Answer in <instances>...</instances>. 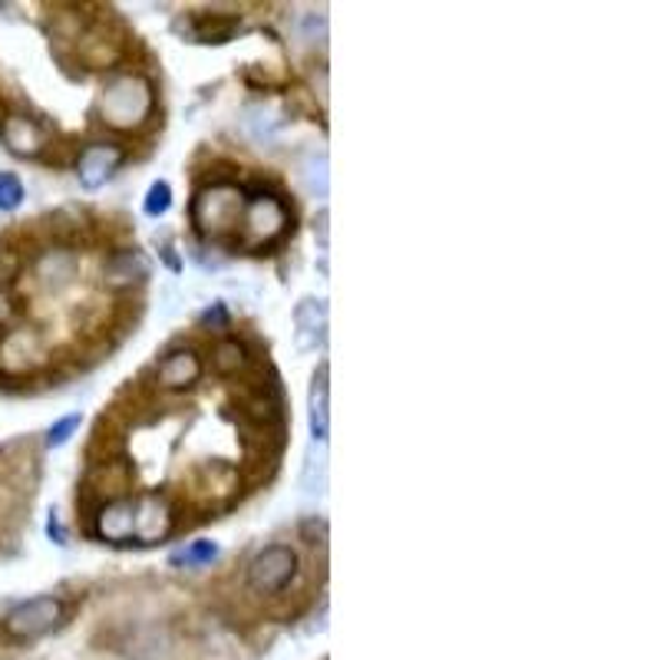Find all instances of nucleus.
<instances>
[{
    "label": "nucleus",
    "mask_w": 660,
    "mask_h": 660,
    "mask_svg": "<svg viewBox=\"0 0 660 660\" xmlns=\"http://www.w3.org/2000/svg\"><path fill=\"white\" fill-rule=\"evenodd\" d=\"M0 139L17 156H40L43 146H46V129L36 119H27V116H7L0 123Z\"/></svg>",
    "instance_id": "14"
},
{
    "label": "nucleus",
    "mask_w": 660,
    "mask_h": 660,
    "mask_svg": "<svg viewBox=\"0 0 660 660\" xmlns=\"http://www.w3.org/2000/svg\"><path fill=\"white\" fill-rule=\"evenodd\" d=\"M304 538H307V545H317V538L324 542L327 538V525L324 522H304Z\"/></svg>",
    "instance_id": "23"
},
{
    "label": "nucleus",
    "mask_w": 660,
    "mask_h": 660,
    "mask_svg": "<svg viewBox=\"0 0 660 660\" xmlns=\"http://www.w3.org/2000/svg\"><path fill=\"white\" fill-rule=\"evenodd\" d=\"M17 271V258L10 251H0V281H7Z\"/></svg>",
    "instance_id": "25"
},
{
    "label": "nucleus",
    "mask_w": 660,
    "mask_h": 660,
    "mask_svg": "<svg viewBox=\"0 0 660 660\" xmlns=\"http://www.w3.org/2000/svg\"><path fill=\"white\" fill-rule=\"evenodd\" d=\"M93 532L103 542H113V545L133 542V532H136V499L123 495V499L103 502L96 509V515H93Z\"/></svg>",
    "instance_id": "8"
},
{
    "label": "nucleus",
    "mask_w": 660,
    "mask_h": 660,
    "mask_svg": "<svg viewBox=\"0 0 660 660\" xmlns=\"http://www.w3.org/2000/svg\"><path fill=\"white\" fill-rule=\"evenodd\" d=\"M297 321V344L301 350H311L324 341V304L321 301H304L294 314Z\"/></svg>",
    "instance_id": "16"
},
{
    "label": "nucleus",
    "mask_w": 660,
    "mask_h": 660,
    "mask_svg": "<svg viewBox=\"0 0 660 660\" xmlns=\"http://www.w3.org/2000/svg\"><path fill=\"white\" fill-rule=\"evenodd\" d=\"M287 224H291L287 209L274 196L258 192L254 199H244V212H241L234 241L248 251H261V248H271L277 238H284Z\"/></svg>",
    "instance_id": "3"
},
{
    "label": "nucleus",
    "mask_w": 660,
    "mask_h": 660,
    "mask_svg": "<svg viewBox=\"0 0 660 660\" xmlns=\"http://www.w3.org/2000/svg\"><path fill=\"white\" fill-rule=\"evenodd\" d=\"M169 206H172V189H169V182H153V189H149V196H146V216L159 219V216L169 212Z\"/></svg>",
    "instance_id": "20"
},
{
    "label": "nucleus",
    "mask_w": 660,
    "mask_h": 660,
    "mask_svg": "<svg viewBox=\"0 0 660 660\" xmlns=\"http://www.w3.org/2000/svg\"><path fill=\"white\" fill-rule=\"evenodd\" d=\"M86 489L96 492V495L106 499V502L129 495V489H133V472H129L126 459H103V462H96V465L90 469V475H86Z\"/></svg>",
    "instance_id": "13"
},
{
    "label": "nucleus",
    "mask_w": 660,
    "mask_h": 660,
    "mask_svg": "<svg viewBox=\"0 0 660 660\" xmlns=\"http://www.w3.org/2000/svg\"><path fill=\"white\" fill-rule=\"evenodd\" d=\"M244 360H248V350H244L241 341H219V344H216L212 367H216V374H221V377L238 374V370L244 367Z\"/></svg>",
    "instance_id": "17"
},
{
    "label": "nucleus",
    "mask_w": 660,
    "mask_h": 660,
    "mask_svg": "<svg viewBox=\"0 0 660 660\" xmlns=\"http://www.w3.org/2000/svg\"><path fill=\"white\" fill-rule=\"evenodd\" d=\"M13 314H17L13 297H10V291H7V287H0V331H7V327H10Z\"/></svg>",
    "instance_id": "22"
},
{
    "label": "nucleus",
    "mask_w": 660,
    "mask_h": 660,
    "mask_svg": "<svg viewBox=\"0 0 660 660\" xmlns=\"http://www.w3.org/2000/svg\"><path fill=\"white\" fill-rule=\"evenodd\" d=\"M126 153L119 146H109V143H96V146H86L80 163H76V176H80V186L96 192L99 186H106V179L123 166Z\"/></svg>",
    "instance_id": "11"
},
{
    "label": "nucleus",
    "mask_w": 660,
    "mask_h": 660,
    "mask_svg": "<svg viewBox=\"0 0 660 660\" xmlns=\"http://www.w3.org/2000/svg\"><path fill=\"white\" fill-rule=\"evenodd\" d=\"M156 380L169 394H186L202 380V357L189 347H179L163 357V364L156 367Z\"/></svg>",
    "instance_id": "9"
},
{
    "label": "nucleus",
    "mask_w": 660,
    "mask_h": 660,
    "mask_svg": "<svg viewBox=\"0 0 660 660\" xmlns=\"http://www.w3.org/2000/svg\"><path fill=\"white\" fill-rule=\"evenodd\" d=\"M136 499V532H133V542L139 545H153V542H163L172 535L176 528V509L169 502L166 492H143V495H133Z\"/></svg>",
    "instance_id": "7"
},
{
    "label": "nucleus",
    "mask_w": 660,
    "mask_h": 660,
    "mask_svg": "<svg viewBox=\"0 0 660 660\" xmlns=\"http://www.w3.org/2000/svg\"><path fill=\"white\" fill-rule=\"evenodd\" d=\"M46 344L36 331L20 327L0 337V374L3 377H27L46 364Z\"/></svg>",
    "instance_id": "6"
},
{
    "label": "nucleus",
    "mask_w": 660,
    "mask_h": 660,
    "mask_svg": "<svg viewBox=\"0 0 660 660\" xmlns=\"http://www.w3.org/2000/svg\"><path fill=\"white\" fill-rule=\"evenodd\" d=\"M297 575V552L291 545L261 548L244 572V582L254 595H281Z\"/></svg>",
    "instance_id": "4"
},
{
    "label": "nucleus",
    "mask_w": 660,
    "mask_h": 660,
    "mask_svg": "<svg viewBox=\"0 0 660 660\" xmlns=\"http://www.w3.org/2000/svg\"><path fill=\"white\" fill-rule=\"evenodd\" d=\"M80 423H83L80 413H70V417L56 420V423L50 427V433H46V446H63V442H70V437L80 430Z\"/></svg>",
    "instance_id": "21"
},
{
    "label": "nucleus",
    "mask_w": 660,
    "mask_h": 660,
    "mask_svg": "<svg viewBox=\"0 0 660 660\" xmlns=\"http://www.w3.org/2000/svg\"><path fill=\"white\" fill-rule=\"evenodd\" d=\"M327 364H321V370L314 374V384H311V433L317 442H327L331 433V387H327Z\"/></svg>",
    "instance_id": "15"
},
{
    "label": "nucleus",
    "mask_w": 660,
    "mask_h": 660,
    "mask_svg": "<svg viewBox=\"0 0 660 660\" xmlns=\"http://www.w3.org/2000/svg\"><path fill=\"white\" fill-rule=\"evenodd\" d=\"M244 212V192L231 182H209L192 199V224L202 238H234Z\"/></svg>",
    "instance_id": "2"
},
{
    "label": "nucleus",
    "mask_w": 660,
    "mask_h": 660,
    "mask_svg": "<svg viewBox=\"0 0 660 660\" xmlns=\"http://www.w3.org/2000/svg\"><path fill=\"white\" fill-rule=\"evenodd\" d=\"M216 558H219V545H216V542H192L189 548H182V552L172 555V565L202 568V565H212Z\"/></svg>",
    "instance_id": "18"
},
{
    "label": "nucleus",
    "mask_w": 660,
    "mask_h": 660,
    "mask_svg": "<svg viewBox=\"0 0 660 660\" xmlns=\"http://www.w3.org/2000/svg\"><path fill=\"white\" fill-rule=\"evenodd\" d=\"M60 618H63V601L53 598V595H40V598L17 605L3 618V635L13 638V641H30V638L46 635L50 628H56Z\"/></svg>",
    "instance_id": "5"
},
{
    "label": "nucleus",
    "mask_w": 660,
    "mask_h": 660,
    "mask_svg": "<svg viewBox=\"0 0 660 660\" xmlns=\"http://www.w3.org/2000/svg\"><path fill=\"white\" fill-rule=\"evenodd\" d=\"M156 113V90L143 73H113L99 90V116L116 133L143 129Z\"/></svg>",
    "instance_id": "1"
},
{
    "label": "nucleus",
    "mask_w": 660,
    "mask_h": 660,
    "mask_svg": "<svg viewBox=\"0 0 660 660\" xmlns=\"http://www.w3.org/2000/svg\"><path fill=\"white\" fill-rule=\"evenodd\" d=\"M23 202V182L13 172H0V212H13Z\"/></svg>",
    "instance_id": "19"
},
{
    "label": "nucleus",
    "mask_w": 660,
    "mask_h": 660,
    "mask_svg": "<svg viewBox=\"0 0 660 660\" xmlns=\"http://www.w3.org/2000/svg\"><path fill=\"white\" fill-rule=\"evenodd\" d=\"M33 274L46 291H66L80 277V258L70 248H46L33 261Z\"/></svg>",
    "instance_id": "10"
},
{
    "label": "nucleus",
    "mask_w": 660,
    "mask_h": 660,
    "mask_svg": "<svg viewBox=\"0 0 660 660\" xmlns=\"http://www.w3.org/2000/svg\"><path fill=\"white\" fill-rule=\"evenodd\" d=\"M202 324H206V327H224V324H228V317H224V307H221V304H216V307H212V311L202 317Z\"/></svg>",
    "instance_id": "24"
},
{
    "label": "nucleus",
    "mask_w": 660,
    "mask_h": 660,
    "mask_svg": "<svg viewBox=\"0 0 660 660\" xmlns=\"http://www.w3.org/2000/svg\"><path fill=\"white\" fill-rule=\"evenodd\" d=\"M149 277V258L136 248H119L103 261V284L109 291H129Z\"/></svg>",
    "instance_id": "12"
}]
</instances>
